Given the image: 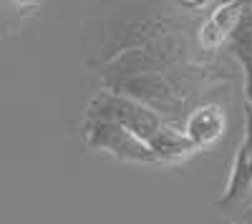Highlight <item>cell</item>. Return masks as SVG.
<instances>
[{"label":"cell","instance_id":"1","mask_svg":"<svg viewBox=\"0 0 252 224\" xmlns=\"http://www.w3.org/2000/svg\"><path fill=\"white\" fill-rule=\"evenodd\" d=\"M174 23L166 15H121L106 23H98V30L91 38V53L101 63H111L114 58L141 48L152 40L172 35Z\"/></svg>","mask_w":252,"mask_h":224},{"label":"cell","instance_id":"2","mask_svg":"<svg viewBox=\"0 0 252 224\" xmlns=\"http://www.w3.org/2000/svg\"><path fill=\"white\" fill-rule=\"evenodd\" d=\"M89 118L119 124L121 129L141 139L144 144L164 126L159 113L149 111L141 104H134V101L124 98V96H116V93H98L89 104Z\"/></svg>","mask_w":252,"mask_h":224},{"label":"cell","instance_id":"3","mask_svg":"<svg viewBox=\"0 0 252 224\" xmlns=\"http://www.w3.org/2000/svg\"><path fill=\"white\" fill-rule=\"evenodd\" d=\"M184 53V40L177 35H166L159 40H152L141 48H134L114 58L106 66L109 78H124V76H139V73H161L164 68H172Z\"/></svg>","mask_w":252,"mask_h":224},{"label":"cell","instance_id":"4","mask_svg":"<svg viewBox=\"0 0 252 224\" xmlns=\"http://www.w3.org/2000/svg\"><path fill=\"white\" fill-rule=\"evenodd\" d=\"M109 93L124 96L141 104L154 113H172L182 106V98L177 96L174 86L161 73H139V76H124L109 78Z\"/></svg>","mask_w":252,"mask_h":224},{"label":"cell","instance_id":"5","mask_svg":"<svg viewBox=\"0 0 252 224\" xmlns=\"http://www.w3.org/2000/svg\"><path fill=\"white\" fill-rule=\"evenodd\" d=\"M83 129H86L83 136H86L89 146L101 149V151H109V154H114L121 161H131V164H157V161H159L141 139H136L134 134H129L126 129H121L119 124L86 118V126H83Z\"/></svg>","mask_w":252,"mask_h":224},{"label":"cell","instance_id":"6","mask_svg":"<svg viewBox=\"0 0 252 224\" xmlns=\"http://www.w3.org/2000/svg\"><path fill=\"white\" fill-rule=\"evenodd\" d=\"M242 18H245V5L242 3L217 5L199 28V46L204 51H217L222 46V40L235 33V28L240 26Z\"/></svg>","mask_w":252,"mask_h":224},{"label":"cell","instance_id":"7","mask_svg":"<svg viewBox=\"0 0 252 224\" xmlns=\"http://www.w3.org/2000/svg\"><path fill=\"white\" fill-rule=\"evenodd\" d=\"M222 134H224V116L217 106H202L192 111L184 121V136L194 144V149L215 144Z\"/></svg>","mask_w":252,"mask_h":224},{"label":"cell","instance_id":"8","mask_svg":"<svg viewBox=\"0 0 252 224\" xmlns=\"http://www.w3.org/2000/svg\"><path fill=\"white\" fill-rule=\"evenodd\" d=\"M146 146H149V151L159 161H177V159H184V156L197 151L194 144L182 131L169 129V126H161L149 141H146Z\"/></svg>","mask_w":252,"mask_h":224},{"label":"cell","instance_id":"9","mask_svg":"<svg viewBox=\"0 0 252 224\" xmlns=\"http://www.w3.org/2000/svg\"><path fill=\"white\" fill-rule=\"evenodd\" d=\"M240 224H242V222H240ZM245 224H247V222H245Z\"/></svg>","mask_w":252,"mask_h":224}]
</instances>
